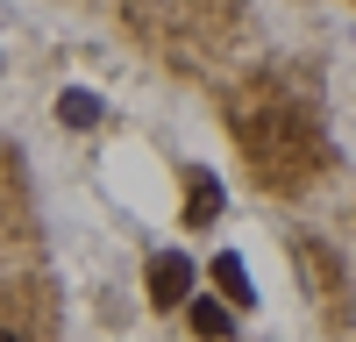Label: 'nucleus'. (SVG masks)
<instances>
[{
  "instance_id": "f257e3e1",
  "label": "nucleus",
  "mask_w": 356,
  "mask_h": 342,
  "mask_svg": "<svg viewBox=\"0 0 356 342\" xmlns=\"http://www.w3.org/2000/svg\"><path fill=\"white\" fill-rule=\"evenodd\" d=\"M186 300H193V256L157 250L150 256V307H186Z\"/></svg>"
},
{
  "instance_id": "f03ea898",
  "label": "nucleus",
  "mask_w": 356,
  "mask_h": 342,
  "mask_svg": "<svg viewBox=\"0 0 356 342\" xmlns=\"http://www.w3.org/2000/svg\"><path fill=\"white\" fill-rule=\"evenodd\" d=\"M214 278H221V300H228V307H250V300H257V285H250V271H243V256H235V250L214 256Z\"/></svg>"
},
{
  "instance_id": "7ed1b4c3",
  "label": "nucleus",
  "mask_w": 356,
  "mask_h": 342,
  "mask_svg": "<svg viewBox=\"0 0 356 342\" xmlns=\"http://www.w3.org/2000/svg\"><path fill=\"white\" fill-rule=\"evenodd\" d=\"M221 214V186H214V171H193V193H186V221L193 228H207Z\"/></svg>"
},
{
  "instance_id": "20e7f679",
  "label": "nucleus",
  "mask_w": 356,
  "mask_h": 342,
  "mask_svg": "<svg viewBox=\"0 0 356 342\" xmlns=\"http://www.w3.org/2000/svg\"><path fill=\"white\" fill-rule=\"evenodd\" d=\"M186 307H193V328H200L207 342H228V335H235V314H228L221 300H186Z\"/></svg>"
},
{
  "instance_id": "39448f33",
  "label": "nucleus",
  "mask_w": 356,
  "mask_h": 342,
  "mask_svg": "<svg viewBox=\"0 0 356 342\" xmlns=\"http://www.w3.org/2000/svg\"><path fill=\"white\" fill-rule=\"evenodd\" d=\"M57 114H65L72 129H93V122H100V100H93V93H79V86H72V93L57 100Z\"/></svg>"
},
{
  "instance_id": "423d86ee",
  "label": "nucleus",
  "mask_w": 356,
  "mask_h": 342,
  "mask_svg": "<svg viewBox=\"0 0 356 342\" xmlns=\"http://www.w3.org/2000/svg\"><path fill=\"white\" fill-rule=\"evenodd\" d=\"M0 342H15V335H0Z\"/></svg>"
}]
</instances>
